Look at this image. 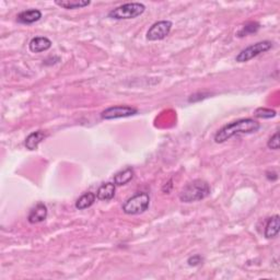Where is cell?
Instances as JSON below:
<instances>
[{
	"mask_svg": "<svg viewBox=\"0 0 280 280\" xmlns=\"http://www.w3.org/2000/svg\"><path fill=\"white\" fill-rule=\"evenodd\" d=\"M260 128L261 125L255 119H238L235 120V122L227 124L220 131H218V132L214 135V141H216L217 144H222L236 135H245V133L256 132Z\"/></svg>",
	"mask_w": 280,
	"mask_h": 280,
	"instance_id": "obj_1",
	"label": "cell"
},
{
	"mask_svg": "<svg viewBox=\"0 0 280 280\" xmlns=\"http://www.w3.org/2000/svg\"><path fill=\"white\" fill-rule=\"evenodd\" d=\"M210 186L209 184L204 180L197 179L185 185L180 194V200L182 202H195L205 199L206 197L210 195Z\"/></svg>",
	"mask_w": 280,
	"mask_h": 280,
	"instance_id": "obj_2",
	"label": "cell"
},
{
	"mask_svg": "<svg viewBox=\"0 0 280 280\" xmlns=\"http://www.w3.org/2000/svg\"><path fill=\"white\" fill-rule=\"evenodd\" d=\"M146 7L140 2H128L119 7H116L109 12V18L115 20L135 19L145 12Z\"/></svg>",
	"mask_w": 280,
	"mask_h": 280,
	"instance_id": "obj_3",
	"label": "cell"
},
{
	"mask_svg": "<svg viewBox=\"0 0 280 280\" xmlns=\"http://www.w3.org/2000/svg\"><path fill=\"white\" fill-rule=\"evenodd\" d=\"M150 196L148 193L141 192L124 202L123 212L126 214H140L149 208Z\"/></svg>",
	"mask_w": 280,
	"mask_h": 280,
	"instance_id": "obj_4",
	"label": "cell"
},
{
	"mask_svg": "<svg viewBox=\"0 0 280 280\" xmlns=\"http://www.w3.org/2000/svg\"><path fill=\"white\" fill-rule=\"evenodd\" d=\"M271 47H273V43H271L270 41L257 42L255 43V44L249 45L247 47H245L244 49L241 50L240 53L236 55L235 60L238 63L248 62V60L253 59L254 57H256V56L268 51Z\"/></svg>",
	"mask_w": 280,
	"mask_h": 280,
	"instance_id": "obj_5",
	"label": "cell"
},
{
	"mask_svg": "<svg viewBox=\"0 0 280 280\" xmlns=\"http://www.w3.org/2000/svg\"><path fill=\"white\" fill-rule=\"evenodd\" d=\"M173 23L169 20H162L153 23L147 32L148 41H161L169 35Z\"/></svg>",
	"mask_w": 280,
	"mask_h": 280,
	"instance_id": "obj_6",
	"label": "cell"
},
{
	"mask_svg": "<svg viewBox=\"0 0 280 280\" xmlns=\"http://www.w3.org/2000/svg\"><path fill=\"white\" fill-rule=\"evenodd\" d=\"M138 113V110L136 107L128 106V105H117V106H111L109 109L104 110L101 113V117L103 119H117L129 117V116L136 115Z\"/></svg>",
	"mask_w": 280,
	"mask_h": 280,
	"instance_id": "obj_7",
	"label": "cell"
},
{
	"mask_svg": "<svg viewBox=\"0 0 280 280\" xmlns=\"http://www.w3.org/2000/svg\"><path fill=\"white\" fill-rule=\"evenodd\" d=\"M47 207L43 204V202H38L33 208L30 210V214L28 216V220L32 225H35V223L43 222L47 218Z\"/></svg>",
	"mask_w": 280,
	"mask_h": 280,
	"instance_id": "obj_8",
	"label": "cell"
},
{
	"mask_svg": "<svg viewBox=\"0 0 280 280\" xmlns=\"http://www.w3.org/2000/svg\"><path fill=\"white\" fill-rule=\"evenodd\" d=\"M51 47V41L49 37L45 36H36L33 37L29 43V49L32 53H42L49 49Z\"/></svg>",
	"mask_w": 280,
	"mask_h": 280,
	"instance_id": "obj_9",
	"label": "cell"
},
{
	"mask_svg": "<svg viewBox=\"0 0 280 280\" xmlns=\"http://www.w3.org/2000/svg\"><path fill=\"white\" fill-rule=\"evenodd\" d=\"M41 18H42V12L40 10L29 9L20 12L18 16H16V20H18L19 23L22 24H32L37 22Z\"/></svg>",
	"mask_w": 280,
	"mask_h": 280,
	"instance_id": "obj_10",
	"label": "cell"
},
{
	"mask_svg": "<svg viewBox=\"0 0 280 280\" xmlns=\"http://www.w3.org/2000/svg\"><path fill=\"white\" fill-rule=\"evenodd\" d=\"M280 230V218L278 214H275L268 219L266 223L264 235L266 239H274L278 235Z\"/></svg>",
	"mask_w": 280,
	"mask_h": 280,
	"instance_id": "obj_11",
	"label": "cell"
},
{
	"mask_svg": "<svg viewBox=\"0 0 280 280\" xmlns=\"http://www.w3.org/2000/svg\"><path fill=\"white\" fill-rule=\"evenodd\" d=\"M115 189L116 185L114 183L107 182L105 184H102L99 189L97 191V199L99 200H111L112 198L115 196Z\"/></svg>",
	"mask_w": 280,
	"mask_h": 280,
	"instance_id": "obj_12",
	"label": "cell"
},
{
	"mask_svg": "<svg viewBox=\"0 0 280 280\" xmlns=\"http://www.w3.org/2000/svg\"><path fill=\"white\" fill-rule=\"evenodd\" d=\"M46 133L42 131H37V132H33L30 133V135L25 138L24 145L27 149L29 150H36L38 145H40L43 140L46 138Z\"/></svg>",
	"mask_w": 280,
	"mask_h": 280,
	"instance_id": "obj_13",
	"label": "cell"
},
{
	"mask_svg": "<svg viewBox=\"0 0 280 280\" xmlns=\"http://www.w3.org/2000/svg\"><path fill=\"white\" fill-rule=\"evenodd\" d=\"M91 1H87V0H56L55 1V5L66 10L80 9V8L88 7Z\"/></svg>",
	"mask_w": 280,
	"mask_h": 280,
	"instance_id": "obj_14",
	"label": "cell"
},
{
	"mask_svg": "<svg viewBox=\"0 0 280 280\" xmlns=\"http://www.w3.org/2000/svg\"><path fill=\"white\" fill-rule=\"evenodd\" d=\"M133 175H135V171H133L132 167H126L125 170L119 171L118 173L114 175V184L116 186L126 185L133 179Z\"/></svg>",
	"mask_w": 280,
	"mask_h": 280,
	"instance_id": "obj_15",
	"label": "cell"
},
{
	"mask_svg": "<svg viewBox=\"0 0 280 280\" xmlns=\"http://www.w3.org/2000/svg\"><path fill=\"white\" fill-rule=\"evenodd\" d=\"M97 199V195L92 192H88L83 194L82 196H80L78 199L76 201V208L79 209V210H84L89 208V207H91L94 201Z\"/></svg>",
	"mask_w": 280,
	"mask_h": 280,
	"instance_id": "obj_16",
	"label": "cell"
},
{
	"mask_svg": "<svg viewBox=\"0 0 280 280\" xmlns=\"http://www.w3.org/2000/svg\"><path fill=\"white\" fill-rule=\"evenodd\" d=\"M258 29H260V24L256 23V22H249V23L244 25L242 30H241V31L238 33V35L240 37L247 36V35H248V34L257 32Z\"/></svg>",
	"mask_w": 280,
	"mask_h": 280,
	"instance_id": "obj_17",
	"label": "cell"
},
{
	"mask_svg": "<svg viewBox=\"0 0 280 280\" xmlns=\"http://www.w3.org/2000/svg\"><path fill=\"white\" fill-rule=\"evenodd\" d=\"M255 116L257 118H273L275 117L277 113H276V111L271 110V109H266V107H260V109H257L255 111Z\"/></svg>",
	"mask_w": 280,
	"mask_h": 280,
	"instance_id": "obj_18",
	"label": "cell"
},
{
	"mask_svg": "<svg viewBox=\"0 0 280 280\" xmlns=\"http://www.w3.org/2000/svg\"><path fill=\"white\" fill-rule=\"evenodd\" d=\"M267 147L273 150L279 149V132H276L273 136L269 138L268 143H267Z\"/></svg>",
	"mask_w": 280,
	"mask_h": 280,
	"instance_id": "obj_19",
	"label": "cell"
},
{
	"mask_svg": "<svg viewBox=\"0 0 280 280\" xmlns=\"http://www.w3.org/2000/svg\"><path fill=\"white\" fill-rule=\"evenodd\" d=\"M201 262H202V257L200 255H194L189 257L187 260L189 266H198L201 264Z\"/></svg>",
	"mask_w": 280,
	"mask_h": 280,
	"instance_id": "obj_20",
	"label": "cell"
},
{
	"mask_svg": "<svg viewBox=\"0 0 280 280\" xmlns=\"http://www.w3.org/2000/svg\"><path fill=\"white\" fill-rule=\"evenodd\" d=\"M172 186H173V184H172V180H170L169 182H167V184H165V186H163V188H162L163 193H165V194H170L171 189H172Z\"/></svg>",
	"mask_w": 280,
	"mask_h": 280,
	"instance_id": "obj_21",
	"label": "cell"
}]
</instances>
